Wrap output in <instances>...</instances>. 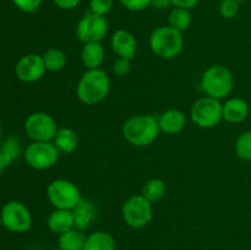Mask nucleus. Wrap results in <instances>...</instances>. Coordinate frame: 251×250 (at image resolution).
<instances>
[{
	"label": "nucleus",
	"mask_w": 251,
	"mask_h": 250,
	"mask_svg": "<svg viewBox=\"0 0 251 250\" xmlns=\"http://www.w3.org/2000/svg\"><path fill=\"white\" fill-rule=\"evenodd\" d=\"M123 136L136 147H146L153 144L159 136L158 118L152 114H139L129 118L123 125Z\"/></svg>",
	"instance_id": "nucleus-1"
},
{
	"label": "nucleus",
	"mask_w": 251,
	"mask_h": 250,
	"mask_svg": "<svg viewBox=\"0 0 251 250\" xmlns=\"http://www.w3.org/2000/svg\"><path fill=\"white\" fill-rule=\"evenodd\" d=\"M110 91V78L103 69H91L83 73L76 87L80 102L95 105L104 100Z\"/></svg>",
	"instance_id": "nucleus-2"
},
{
	"label": "nucleus",
	"mask_w": 251,
	"mask_h": 250,
	"mask_svg": "<svg viewBox=\"0 0 251 250\" xmlns=\"http://www.w3.org/2000/svg\"><path fill=\"white\" fill-rule=\"evenodd\" d=\"M150 48L152 53L162 59H174L184 48L183 32L168 26L157 27L150 36Z\"/></svg>",
	"instance_id": "nucleus-3"
},
{
	"label": "nucleus",
	"mask_w": 251,
	"mask_h": 250,
	"mask_svg": "<svg viewBox=\"0 0 251 250\" xmlns=\"http://www.w3.org/2000/svg\"><path fill=\"white\" fill-rule=\"evenodd\" d=\"M234 77L232 71L225 65H212L206 69L201 77V90L208 97L223 100L232 93Z\"/></svg>",
	"instance_id": "nucleus-4"
},
{
	"label": "nucleus",
	"mask_w": 251,
	"mask_h": 250,
	"mask_svg": "<svg viewBox=\"0 0 251 250\" xmlns=\"http://www.w3.org/2000/svg\"><path fill=\"white\" fill-rule=\"evenodd\" d=\"M47 198L54 208L73 210L82 199L80 189L68 179H55L47 188Z\"/></svg>",
	"instance_id": "nucleus-5"
},
{
	"label": "nucleus",
	"mask_w": 251,
	"mask_h": 250,
	"mask_svg": "<svg viewBox=\"0 0 251 250\" xmlns=\"http://www.w3.org/2000/svg\"><path fill=\"white\" fill-rule=\"evenodd\" d=\"M190 118L198 126L203 129L215 127L223 120V103L208 96L199 98L191 107Z\"/></svg>",
	"instance_id": "nucleus-6"
},
{
	"label": "nucleus",
	"mask_w": 251,
	"mask_h": 250,
	"mask_svg": "<svg viewBox=\"0 0 251 250\" xmlns=\"http://www.w3.org/2000/svg\"><path fill=\"white\" fill-rule=\"evenodd\" d=\"M122 216L129 227L135 229L146 227L153 218L152 202H150L141 194L131 196L123 205Z\"/></svg>",
	"instance_id": "nucleus-7"
},
{
	"label": "nucleus",
	"mask_w": 251,
	"mask_h": 250,
	"mask_svg": "<svg viewBox=\"0 0 251 250\" xmlns=\"http://www.w3.org/2000/svg\"><path fill=\"white\" fill-rule=\"evenodd\" d=\"M59 153L60 152L53 141H32L25 149L24 157L31 168L44 171L55 166L59 159Z\"/></svg>",
	"instance_id": "nucleus-8"
},
{
	"label": "nucleus",
	"mask_w": 251,
	"mask_h": 250,
	"mask_svg": "<svg viewBox=\"0 0 251 250\" xmlns=\"http://www.w3.org/2000/svg\"><path fill=\"white\" fill-rule=\"evenodd\" d=\"M24 129L32 141H53L59 127L50 114L34 112L26 118Z\"/></svg>",
	"instance_id": "nucleus-9"
},
{
	"label": "nucleus",
	"mask_w": 251,
	"mask_h": 250,
	"mask_svg": "<svg viewBox=\"0 0 251 250\" xmlns=\"http://www.w3.org/2000/svg\"><path fill=\"white\" fill-rule=\"evenodd\" d=\"M2 227L14 233L27 232L32 227V215L25 203L20 201H7L0 211Z\"/></svg>",
	"instance_id": "nucleus-10"
},
{
	"label": "nucleus",
	"mask_w": 251,
	"mask_h": 250,
	"mask_svg": "<svg viewBox=\"0 0 251 250\" xmlns=\"http://www.w3.org/2000/svg\"><path fill=\"white\" fill-rule=\"evenodd\" d=\"M108 28L109 26L105 16H100L88 10L77 22L76 36L83 44L100 42L107 36Z\"/></svg>",
	"instance_id": "nucleus-11"
},
{
	"label": "nucleus",
	"mask_w": 251,
	"mask_h": 250,
	"mask_svg": "<svg viewBox=\"0 0 251 250\" xmlns=\"http://www.w3.org/2000/svg\"><path fill=\"white\" fill-rule=\"evenodd\" d=\"M47 73L46 65L39 54H26L21 56L15 65V75L22 82H37Z\"/></svg>",
	"instance_id": "nucleus-12"
},
{
	"label": "nucleus",
	"mask_w": 251,
	"mask_h": 250,
	"mask_svg": "<svg viewBox=\"0 0 251 250\" xmlns=\"http://www.w3.org/2000/svg\"><path fill=\"white\" fill-rule=\"evenodd\" d=\"M110 46L113 51L119 58H125L132 60L137 51V41L131 32L126 29H118L113 33L110 39Z\"/></svg>",
	"instance_id": "nucleus-13"
},
{
	"label": "nucleus",
	"mask_w": 251,
	"mask_h": 250,
	"mask_svg": "<svg viewBox=\"0 0 251 250\" xmlns=\"http://www.w3.org/2000/svg\"><path fill=\"white\" fill-rule=\"evenodd\" d=\"M159 129L162 132L168 135L179 134L186 125V117L181 110L168 109L158 117Z\"/></svg>",
	"instance_id": "nucleus-14"
},
{
	"label": "nucleus",
	"mask_w": 251,
	"mask_h": 250,
	"mask_svg": "<svg viewBox=\"0 0 251 250\" xmlns=\"http://www.w3.org/2000/svg\"><path fill=\"white\" fill-rule=\"evenodd\" d=\"M249 104L245 100L233 97L223 103V120L232 124L244 122L249 115Z\"/></svg>",
	"instance_id": "nucleus-15"
},
{
	"label": "nucleus",
	"mask_w": 251,
	"mask_h": 250,
	"mask_svg": "<svg viewBox=\"0 0 251 250\" xmlns=\"http://www.w3.org/2000/svg\"><path fill=\"white\" fill-rule=\"evenodd\" d=\"M71 211H73L75 228L80 230H85L97 216V207L95 202L83 198Z\"/></svg>",
	"instance_id": "nucleus-16"
},
{
	"label": "nucleus",
	"mask_w": 251,
	"mask_h": 250,
	"mask_svg": "<svg viewBox=\"0 0 251 250\" xmlns=\"http://www.w3.org/2000/svg\"><path fill=\"white\" fill-rule=\"evenodd\" d=\"M105 59V49L100 42L85 43L81 49V61L87 70L100 69Z\"/></svg>",
	"instance_id": "nucleus-17"
},
{
	"label": "nucleus",
	"mask_w": 251,
	"mask_h": 250,
	"mask_svg": "<svg viewBox=\"0 0 251 250\" xmlns=\"http://www.w3.org/2000/svg\"><path fill=\"white\" fill-rule=\"evenodd\" d=\"M47 225H48L49 229L56 234H61V233L73 229V228H75L73 211L54 208L53 212L48 216Z\"/></svg>",
	"instance_id": "nucleus-18"
},
{
	"label": "nucleus",
	"mask_w": 251,
	"mask_h": 250,
	"mask_svg": "<svg viewBox=\"0 0 251 250\" xmlns=\"http://www.w3.org/2000/svg\"><path fill=\"white\" fill-rule=\"evenodd\" d=\"M53 144L55 145L59 152L63 153H73L78 145L77 134L70 127H59L55 137L53 140Z\"/></svg>",
	"instance_id": "nucleus-19"
},
{
	"label": "nucleus",
	"mask_w": 251,
	"mask_h": 250,
	"mask_svg": "<svg viewBox=\"0 0 251 250\" xmlns=\"http://www.w3.org/2000/svg\"><path fill=\"white\" fill-rule=\"evenodd\" d=\"M86 235L83 230L73 228L65 233L59 234L58 248L63 250H83L86 243Z\"/></svg>",
	"instance_id": "nucleus-20"
},
{
	"label": "nucleus",
	"mask_w": 251,
	"mask_h": 250,
	"mask_svg": "<svg viewBox=\"0 0 251 250\" xmlns=\"http://www.w3.org/2000/svg\"><path fill=\"white\" fill-rule=\"evenodd\" d=\"M83 250H115V240L109 233L97 230L87 235Z\"/></svg>",
	"instance_id": "nucleus-21"
},
{
	"label": "nucleus",
	"mask_w": 251,
	"mask_h": 250,
	"mask_svg": "<svg viewBox=\"0 0 251 250\" xmlns=\"http://www.w3.org/2000/svg\"><path fill=\"white\" fill-rule=\"evenodd\" d=\"M42 58H43L47 71H50V73L63 70L66 66V63H68L66 54L61 49L58 48H50L46 50Z\"/></svg>",
	"instance_id": "nucleus-22"
},
{
	"label": "nucleus",
	"mask_w": 251,
	"mask_h": 250,
	"mask_svg": "<svg viewBox=\"0 0 251 250\" xmlns=\"http://www.w3.org/2000/svg\"><path fill=\"white\" fill-rule=\"evenodd\" d=\"M166 194V184L162 179L153 178L147 180L144 184L141 190V195L146 198L150 202L154 203L161 200Z\"/></svg>",
	"instance_id": "nucleus-23"
},
{
	"label": "nucleus",
	"mask_w": 251,
	"mask_h": 250,
	"mask_svg": "<svg viewBox=\"0 0 251 250\" xmlns=\"http://www.w3.org/2000/svg\"><path fill=\"white\" fill-rule=\"evenodd\" d=\"M20 154H21V144L16 137H9L2 142L0 147V158L5 168H7Z\"/></svg>",
	"instance_id": "nucleus-24"
},
{
	"label": "nucleus",
	"mask_w": 251,
	"mask_h": 250,
	"mask_svg": "<svg viewBox=\"0 0 251 250\" xmlns=\"http://www.w3.org/2000/svg\"><path fill=\"white\" fill-rule=\"evenodd\" d=\"M169 26L176 28V31L184 32L189 29L193 22V17H191L190 11L188 9H183V7H174L171 11L168 17Z\"/></svg>",
	"instance_id": "nucleus-25"
},
{
	"label": "nucleus",
	"mask_w": 251,
	"mask_h": 250,
	"mask_svg": "<svg viewBox=\"0 0 251 250\" xmlns=\"http://www.w3.org/2000/svg\"><path fill=\"white\" fill-rule=\"evenodd\" d=\"M235 153L243 161H251V130L239 135L235 141Z\"/></svg>",
	"instance_id": "nucleus-26"
},
{
	"label": "nucleus",
	"mask_w": 251,
	"mask_h": 250,
	"mask_svg": "<svg viewBox=\"0 0 251 250\" xmlns=\"http://www.w3.org/2000/svg\"><path fill=\"white\" fill-rule=\"evenodd\" d=\"M220 12L225 19H234L239 12V2L235 0H222L220 4Z\"/></svg>",
	"instance_id": "nucleus-27"
},
{
	"label": "nucleus",
	"mask_w": 251,
	"mask_h": 250,
	"mask_svg": "<svg viewBox=\"0 0 251 250\" xmlns=\"http://www.w3.org/2000/svg\"><path fill=\"white\" fill-rule=\"evenodd\" d=\"M114 0H90V11L105 16L112 10Z\"/></svg>",
	"instance_id": "nucleus-28"
},
{
	"label": "nucleus",
	"mask_w": 251,
	"mask_h": 250,
	"mask_svg": "<svg viewBox=\"0 0 251 250\" xmlns=\"http://www.w3.org/2000/svg\"><path fill=\"white\" fill-rule=\"evenodd\" d=\"M131 70V60L125 58H118L113 64V74L118 77L127 75Z\"/></svg>",
	"instance_id": "nucleus-29"
},
{
	"label": "nucleus",
	"mask_w": 251,
	"mask_h": 250,
	"mask_svg": "<svg viewBox=\"0 0 251 250\" xmlns=\"http://www.w3.org/2000/svg\"><path fill=\"white\" fill-rule=\"evenodd\" d=\"M15 6L24 12H33L38 10L43 0H11Z\"/></svg>",
	"instance_id": "nucleus-30"
},
{
	"label": "nucleus",
	"mask_w": 251,
	"mask_h": 250,
	"mask_svg": "<svg viewBox=\"0 0 251 250\" xmlns=\"http://www.w3.org/2000/svg\"><path fill=\"white\" fill-rule=\"evenodd\" d=\"M120 4L130 11H142L151 6V0H119Z\"/></svg>",
	"instance_id": "nucleus-31"
},
{
	"label": "nucleus",
	"mask_w": 251,
	"mask_h": 250,
	"mask_svg": "<svg viewBox=\"0 0 251 250\" xmlns=\"http://www.w3.org/2000/svg\"><path fill=\"white\" fill-rule=\"evenodd\" d=\"M54 4L63 10H71L80 4L81 0H53Z\"/></svg>",
	"instance_id": "nucleus-32"
},
{
	"label": "nucleus",
	"mask_w": 251,
	"mask_h": 250,
	"mask_svg": "<svg viewBox=\"0 0 251 250\" xmlns=\"http://www.w3.org/2000/svg\"><path fill=\"white\" fill-rule=\"evenodd\" d=\"M173 5L176 7H183V9H193L198 5L199 0H172Z\"/></svg>",
	"instance_id": "nucleus-33"
},
{
	"label": "nucleus",
	"mask_w": 251,
	"mask_h": 250,
	"mask_svg": "<svg viewBox=\"0 0 251 250\" xmlns=\"http://www.w3.org/2000/svg\"><path fill=\"white\" fill-rule=\"evenodd\" d=\"M171 5H173L172 0H151V6H153L154 9L164 10Z\"/></svg>",
	"instance_id": "nucleus-34"
},
{
	"label": "nucleus",
	"mask_w": 251,
	"mask_h": 250,
	"mask_svg": "<svg viewBox=\"0 0 251 250\" xmlns=\"http://www.w3.org/2000/svg\"><path fill=\"white\" fill-rule=\"evenodd\" d=\"M4 169H6V168H5L4 163H2L1 158H0V174H1V173H2V171H4Z\"/></svg>",
	"instance_id": "nucleus-35"
},
{
	"label": "nucleus",
	"mask_w": 251,
	"mask_h": 250,
	"mask_svg": "<svg viewBox=\"0 0 251 250\" xmlns=\"http://www.w3.org/2000/svg\"><path fill=\"white\" fill-rule=\"evenodd\" d=\"M1 135H2V126H1V123H0V139H1Z\"/></svg>",
	"instance_id": "nucleus-36"
},
{
	"label": "nucleus",
	"mask_w": 251,
	"mask_h": 250,
	"mask_svg": "<svg viewBox=\"0 0 251 250\" xmlns=\"http://www.w3.org/2000/svg\"><path fill=\"white\" fill-rule=\"evenodd\" d=\"M2 228V221H1V215H0V230H1Z\"/></svg>",
	"instance_id": "nucleus-37"
},
{
	"label": "nucleus",
	"mask_w": 251,
	"mask_h": 250,
	"mask_svg": "<svg viewBox=\"0 0 251 250\" xmlns=\"http://www.w3.org/2000/svg\"><path fill=\"white\" fill-rule=\"evenodd\" d=\"M235 1H238V2H243V1H245V0H235Z\"/></svg>",
	"instance_id": "nucleus-38"
},
{
	"label": "nucleus",
	"mask_w": 251,
	"mask_h": 250,
	"mask_svg": "<svg viewBox=\"0 0 251 250\" xmlns=\"http://www.w3.org/2000/svg\"><path fill=\"white\" fill-rule=\"evenodd\" d=\"M54 250H63V249H60V248H58V249H54Z\"/></svg>",
	"instance_id": "nucleus-39"
},
{
	"label": "nucleus",
	"mask_w": 251,
	"mask_h": 250,
	"mask_svg": "<svg viewBox=\"0 0 251 250\" xmlns=\"http://www.w3.org/2000/svg\"><path fill=\"white\" fill-rule=\"evenodd\" d=\"M210 1H215V0H210Z\"/></svg>",
	"instance_id": "nucleus-40"
}]
</instances>
